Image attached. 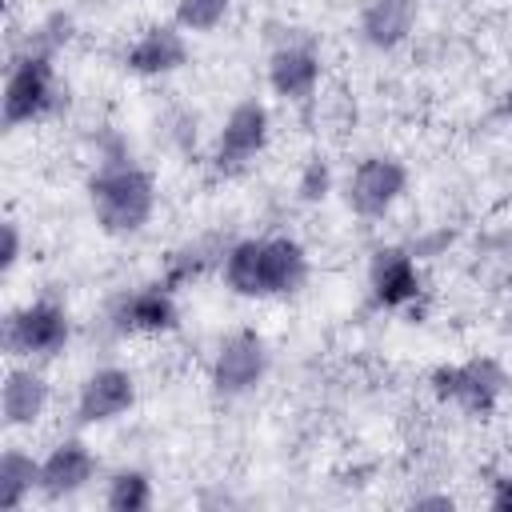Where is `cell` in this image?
Wrapping results in <instances>:
<instances>
[{"mask_svg": "<svg viewBox=\"0 0 512 512\" xmlns=\"http://www.w3.org/2000/svg\"><path fill=\"white\" fill-rule=\"evenodd\" d=\"M68 28H72L68 16H52L36 32H28V40L12 52L8 76H4V96H0L4 128L40 124L68 104L64 84L56 76V52H60V44H68Z\"/></svg>", "mask_w": 512, "mask_h": 512, "instance_id": "obj_1", "label": "cell"}, {"mask_svg": "<svg viewBox=\"0 0 512 512\" xmlns=\"http://www.w3.org/2000/svg\"><path fill=\"white\" fill-rule=\"evenodd\" d=\"M224 284L244 300L292 296L308 280V252L292 236H248L224 248Z\"/></svg>", "mask_w": 512, "mask_h": 512, "instance_id": "obj_2", "label": "cell"}, {"mask_svg": "<svg viewBox=\"0 0 512 512\" xmlns=\"http://www.w3.org/2000/svg\"><path fill=\"white\" fill-rule=\"evenodd\" d=\"M88 204L108 236H136L156 212V180L132 160H108L88 180Z\"/></svg>", "mask_w": 512, "mask_h": 512, "instance_id": "obj_3", "label": "cell"}, {"mask_svg": "<svg viewBox=\"0 0 512 512\" xmlns=\"http://www.w3.org/2000/svg\"><path fill=\"white\" fill-rule=\"evenodd\" d=\"M504 368L488 356H472L464 364H440L432 372V392L436 400L460 408L464 416H492L500 396H504Z\"/></svg>", "mask_w": 512, "mask_h": 512, "instance_id": "obj_4", "label": "cell"}, {"mask_svg": "<svg viewBox=\"0 0 512 512\" xmlns=\"http://www.w3.org/2000/svg\"><path fill=\"white\" fill-rule=\"evenodd\" d=\"M68 312L56 300H32L4 316V352L12 360H52L68 344Z\"/></svg>", "mask_w": 512, "mask_h": 512, "instance_id": "obj_5", "label": "cell"}, {"mask_svg": "<svg viewBox=\"0 0 512 512\" xmlns=\"http://www.w3.org/2000/svg\"><path fill=\"white\" fill-rule=\"evenodd\" d=\"M268 128H272L268 108H264L260 100H240V104L224 116L220 132H216L212 168H216L220 176H240V172H248V168L256 164V156L264 152V144H268Z\"/></svg>", "mask_w": 512, "mask_h": 512, "instance_id": "obj_6", "label": "cell"}, {"mask_svg": "<svg viewBox=\"0 0 512 512\" xmlns=\"http://www.w3.org/2000/svg\"><path fill=\"white\" fill-rule=\"evenodd\" d=\"M408 188V168L396 156H364L344 180V204L360 220H380Z\"/></svg>", "mask_w": 512, "mask_h": 512, "instance_id": "obj_7", "label": "cell"}, {"mask_svg": "<svg viewBox=\"0 0 512 512\" xmlns=\"http://www.w3.org/2000/svg\"><path fill=\"white\" fill-rule=\"evenodd\" d=\"M268 372V344L252 328H236L220 340L212 356V388L220 396H244L252 392Z\"/></svg>", "mask_w": 512, "mask_h": 512, "instance_id": "obj_8", "label": "cell"}, {"mask_svg": "<svg viewBox=\"0 0 512 512\" xmlns=\"http://www.w3.org/2000/svg\"><path fill=\"white\" fill-rule=\"evenodd\" d=\"M176 324H180V308L168 284L132 288L112 304V328L120 336H156V332H172Z\"/></svg>", "mask_w": 512, "mask_h": 512, "instance_id": "obj_9", "label": "cell"}, {"mask_svg": "<svg viewBox=\"0 0 512 512\" xmlns=\"http://www.w3.org/2000/svg\"><path fill=\"white\" fill-rule=\"evenodd\" d=\"M136 404V380L132 372L108 364V368H96L92 376H84L80 392H76V424H108L116 416H124L128 408Z\"/></svg>", "mask_w": 512, "mask_h": 512, "instance_id": "obj_10", "label": "cell"}, {"mask_svg": "<svg viewBox=\"0 0 512 512\" xmlns=\"http://www.w3.org/2000/svg\"><path fill=\"white\" fill-rule=\"evenodd\" d=\"M420 296V268L408 248H376L368 264V300L372 308H404Z\"/></svg>", "mask_w": 512, "mask_h": 512, "instance_id": "obj_11", "label": "cell"}, {"mask_svg": "<svg viewBox=\"0 0 512 512\" xmlns=\"http://www.w3.org/2000/svg\"><path fill=\"white\" fill-rule=\"evenodd\" d=\"M184 64H188V40L180 24H152L124 52V68L132 76H168L180 72Z\"/></svg>", "mask_w": 512, "mask_h": 512, "instance_id": "obj_12", "label": "cell"}, {"mask_svg": "<svg viewBox=\"0 0 512 512\" xmlns=\"http://www.w3.org/2000/svg\"><path fill=\"white\" fill-rule=\"evenodd\" d=\"M96 476V456L80 436L60 440L44 460H40V492L48 500H64L76 496L80 488H88Z\"/></svg>", "mask_w": 512, "mask_h": 512, "instance_id": "obj_13", "label": "cell"}, {"mask_svg": "<svg viewBox=\"0 0 512 512\" xmlns=\"http://www.w3.org/2000/svg\"><path fill=\"white\" fill-rule=\"evenodd\" d=\"M268 84L288 104H308L320 84V56L312 44H284L268 56Z\"/></svg>", "mask_w": 512, "mask_h": 512, "instance_id": "obj_14", "label": "cell"}, {"mask_svg": "<svg viewBox=\"0 0 512 512\" xmlns=\"http://www.w3.org/2000/svg\"><path fill=\"white\" fill-rule=\"evenodd\" d=\"M416 0H364L360 4V36L376 52L400 48L416 28Z\"/></svg>", "mask_w": 512, "mask_h": 512, "instance_id": "obj_15", "label": "cell"}, {"mask_svg": "<svg viewBox=\"0 0 512 512\" xmlns=\"http://www.w3.org/2000/svg\"><path fill=\"white\" fill-rule=\"evenodd\" d=\"M48 380L36 368H8L0 384L4 428H32L48 408Z\"/></svg>", "mask_w": 512, "mask_h": 512, "instance_id": "obj_16", "label": "cell"}, {"mask_svg": "<svg viewBox=\"0 0 512 512\" xmlns=\"http://www.w3.org/2000/svg\"><path fill=\"white\" fill-rule=\"evenodd\" d=\"M32 492H40V460H32L20 448H8L0 456V508L16 512Z\"/></svg>", "mask_w": 512, "mask_h": 512, "instance_id": "obj_17", "label": "cell"}, {"mask_svg": "<svg viewBox=\"0 0 512 512\" xmlns=\"http://www.w3.org/2000/svg\"><path fill=\"white\" fill-rule=\"evenodd\" d=\"M104 504L112 512H148L152 508V476L144 468H120L108 476Z\"/></svg>", "mask_w": 512, "mask_h": 512, "instance_id": "obj_18", "label": "cell"}, {"mask_svg": "<svg viewBox=\"0 0 512 512\" xmlns=\"http://www.w3.org/2000/svg\"><path fill=\"white\" fill-rule=\"evenodd\" d=\"M232 0H176V20L184 32H216L228 20Z\"/></svg>", "mask_w": 512, "mask_h": 512, "instance_id": "obj_19", "label": "cell"}, {"mask_svg": "<svg viewBox=\"0 0 512 512\" xmlns=\"http://www.w3.org/2000/svg\"><path fill=\"white\" fill-rule=\"evenodd\" d=\"M328 188H332V172H328V164H324V160H308L304 172H300V180H296L300 200H304V204H316V200L328 196Z\"/></svg>", "mask_w": 512, "mask_h": 512, "instance_id": "obj_20", "label": "cell"}, {"mask_svg": "<svg viewBox=\"0 0 512 512\" xmlns=\"http://www.w3.org/2000/svg\"><path fill=\"white\" fill-rule=\"evenodd\" d=\"M20 264V228L12 220H4V252H0V272L8 276Z\"/></svg>", "mask_w": 512, "mask_h": 512, "instance_id": "obj_21", "label": "cell"}, {"mask_svg": "<svg viewBox=\"0 0 512 512\" xmlns=\"http://www.w3.org/2000/svg\"><path fill=\"white\" fill-rule=\"evenodd\" d=\"M488 508L492 512H512V476H496L488 488Z\"/></svg>", "mask_w": 512, "mask_h": 512, "instance_id": "obj_22", "label": "cell"}, {"mask_svg": "<svg viewBox=\"0 0 512 512\" xmlns=\"http://www.w3.org/2000/svg\"><path fill=\"white\" fill-rule=\"evenodd\" d=\"M416 508H452V496H420Z\"/></svg>", "mask_w": 512, "mask_h": 512, "instance_id": "obj_23", "label": "cell"}, {"mask_svg": "<svg viewBox=\"0 0 512 512\" xmlns=\"http://www.w3.org/2000/svg\"><path fill=\"white\" fill-rule=\"evenodd\" d=\"M496 116H504V120H512V88L500 96V104H496Z\"/></svg>", "mask_w": 512, "mask_h": 512, "instance_id": "obj_24", "label": "cell"}, {"mask_svg": "<svg viewBox=\"0 0 512 512\" xmlns=\"http://www.w3.org/2000/svg\"><path fill=\"white\" fill-rule=\"evenodd\" d=\"M508 296H512V288H508Z\"/></svg>", "mask_w": 512, "mask_h": 512, "instance_id": "obj_25", "label": "cell"}]
</instances>
